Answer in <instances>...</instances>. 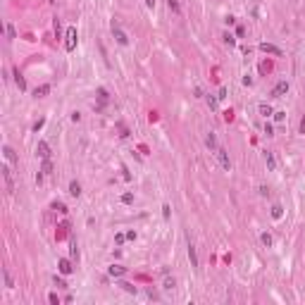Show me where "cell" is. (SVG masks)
<instances>
[{"instance_id": "1", "label": "cell", "mask_w": 305, "mask_h": 305, "mask_svg": "<svg viewBox=\"0 0 305 305\" xmlns=\"http://www.w3.org/2000/svg\"><path fill=\"white\" fill-rule=\"evenodd\" d=\"M112 33L117 36V41H119V43H129V38H126V33H124V31H122L119 26H117L114 22H112Z\"/></svg>"}, {"instance_id": "2", "label": "cell", "mask_w": 305, "mask_h": 305, "mask_svg": "<svg viewBox=\"0 0 305 305\" xmlns=\"http://www.w3.org/2000/svg\"><path fill=\"white\" fill-rule=\"evenodd\" d=\"M217 157H219V162H222L224 169H231V160L226 157V152H224L222 148H217Z\"/></svg>"}, {"instance_id": "3", "label": "cell", "mask_w": 305, "mask_h": 305, "mask_svg": "<svg viewBox=\"0 0 305 305\" xmlns=\"http://www.w3.org/2000/svg\"><path fill=\"white\" fill-rule=\"evenodd\" d=\"M2 177H5V186H7V193H12V191H14V186H12V174H10V169H7V167L2 169Z\"/></svg>"}, {"instance_id": "4", "label": "cell", "mask_w": 305, "mask_h": 305, "mask_svg": "<svg viewBox=\"0 0 305 305\" xmlns=\"http://www.w3.org/2000/svg\"><path fill=\"white\" fill-rule=\"evenodd\" d=\"M286 91H289V83H286V81H279V83H277V88H274V93H272V96L281 98V96H284V93H286Z\"/></svg>"}, {"instance_id": "5", "label": "cell", "mask_w": 305, "mask_h": 305, "mask_svg": "<svg viewBox=\"0 0 305 305\" xmlns=\"http://www.w3.org/2000/svg\"><path fill=\"white\" fill-rule=\"evenodd\" d=\"M74 41H76V31L69 29L67 31V50H74Z\"/></svg>"}, {"instance_id": "6", "label": "cell", "mask_w": 305, "mask_h": 305, "mask_svg": "<svg viewBox=\"0 0 305 305\" xmlns=\"http://www.w3.org/2000/svg\"><path fill=\"white\" fill-rule=\"evenodd\" d=\"M36 150H38V155H41V157H48V155H50V148H48V143H45V141H41V143H38V148H36Z\"/></svg>"}, {"instance_id": "7", "label": "cell", "mask_w": 305, "mask_h": 305, "mask_svg": "<svg viewBox=\"0 0 305 305\" xmlns=\"http://www.w3.org/2000/svg\"><path fill=\"white\" fill-rule=\"evenodd\" d=\"M69 193L72 195H81V184H79V181H72L69 184Z\"/></svg>"}, {"instance_id": "8", "label": "cell", "mask_w": 305, "mask_h": 305, "mask_svg": "<svg viewBox=\"0 0 305 305\" xmlns=\"http://www.w3.org/2000/svg\"><path fill=\"white\" fill-rule=\"evenodd\" d=\"M60 272H65V274H69V272H72L69 260H60Z\"/></svg>"}, {"instance_id": "9", "label": "cell", "mask_w": 305, "mask_h": 305, "mask_svg": "<svg viewBox=\"0 0 305 305\" xmlns=\"http://www.w3.org/2000/svg\"><path fill=\"white\" fill-rule=\"evenodd\" d=\"M5 157H7L10 162H17V155H14V150L10 148V145H5Z\"/></svg>"}, {"instance_id": "10", "label": "cell", "mask_w": 305, "mask_h": 305, "mask_svg": "<svg viewBox=\"0 0 305 305\" xmlns=\"http://www.w3.org/2000/svg\"><path fill=\"white\" fill-rule=\"evenodd\" d=\"M188 258H191V265L198 267V258H195V248H193V246H188Z\"/></svg>"}, {"instance_id": "11", "label": "cell", "mask_w": 305, "mask_h": 305, "mask_svg": "<svg viewBox=\"0 0 305 305\" xmlns=\"http://www.w3.org/2000/svg\"><path fill=\"white\" fill-rule=\"evenodd\" d=\"M258 110H260V114H265V117H269V114H272V107H269V105H260V107H258Z\"/></svg>"}, {"instance_id": "12", "label": "cell", "mask_w": 305, "mask_h": 305, "mask_svg": "<svg viewBox=\"0 0 305 305\" xmlns=\"http://www.w3.org/2000/svg\"><path fill=\"white\" fill-rule=\"evenodd\" d=\"M110 274L119 277V274H124V269H122V267H114V265H112V267H110Z\"/></svg>"}, {"instance_id": "13", "label": "cell", "mask_w": 305, "mask_h": 305, "mask_svg": "<svg viewBox=\"0 0 305 305\" xmlns=\"http://www.w3.org/2000/svg\"><path fill=\"white\" fill-rule=\"evenodd\" d=\"M122 289L129 293H136V286H131V284H126V281H122Z\"/></svg>"}, {"instance_id": "14", "label": "cell", "mask_w": 305, "mask_h": 305, "mask_svg": "<svg viewBox=\"0 0 305 305\" xmlns=\"http://www.w3.org/2000/svg\"><path fill=\"white\" fill-rule=\"evenodd\" d=\"M208 145H210V148H217V141H215V136H212V134L208 136Z\"/></svg>"}, {"instance_id": "15", "label": "cell", "mask_w": 305, "mask_h": 305, "mask_svg": "<svg viewBox=\"0 0 305 305\" xmlns=\"http://www.w3.org/2000/svg\"><path fill=\"white\" fill-rule=\"evenodd\" d=\"M2 274H5V286L12 289V279H10V274H7V272H2Z\"/></svg>"}, {"instance_id": "16", "label": "cell", "mask_w": 305, "mask_h": 305, "mask_svg": "<svg viewBox=\"0 0 305 305\" xmlns=\"http://www.w3.org/2000/svg\"><path fill=\"white\" fill-rule=\"evenodd\" d=\"M262 50H267V53H277V55H279V50H277V48H272V45H267V43L262 45Z\"/></svg>"}, {"instance_id": "17", "label": "cell", "mask_w": 305, "mask_h": 305, "mask_svg": "<svg viewBox=\"0 0 305 305\" xmlns=\"http://www.w3.org/2000/svg\"><path fill=\"white\" fill-rule=\"evenodd\" d=\"M48 91H50L48 86H41V88H36V96H43V93H48Z\"/></svg>"}, {"instance_id": "18", "label": "cell", "mask_w": 305, "mask_h": 305, "mask_svg": "<svg viewBox=\"0 0 305 305\" xmlns=\"http://www.w3.org/2000/svg\"><path fill=\"white\" fill-rule=\"evenodd\" d=\"M55 284H57V286H60V289H67V284H65L62 279H57V277H55Z\"/></svg>"}, {"instance_id": "19", "label": "cell", "mask_w": 305, "mask_h": 305, "mask_svg": "<svg viewBox=\"0 0 305 305\" xmlns=\"http://www.w3.org/2000/svg\"><path fill=\"white\" fill-rule=\"evenodd\" d=\"M169 7H172V10H177V12H179V5H177V0H169Z\"/></svg>"}, {"instance_id": "20", "label": "cell", "mask_w": 305, "mask_h": 305, "mask_svg": "<svg viewBox=\"0 0 305 305\" xmlns=\"http://www.w3.org/2000/svg\"><path fill=\"white\" fill-rule=\"evenodd\" d=\"M300 131L305 134V117H303V122H300Z\"/></svg>"}, {"instance_id": "21", "label": "cell", "mask_w": 305, "mask_h": 305, "mask_svg": "<svg viewBox=\"0 0 305 305\" xmlns=\"http://www.w3.org/2000/svg\"><path fill=\"white\" fill-rule=\"evenodd\" d=\"M145 5H148V7H152V5H155V0H145Z\"/></svg>"}]
</instances>
